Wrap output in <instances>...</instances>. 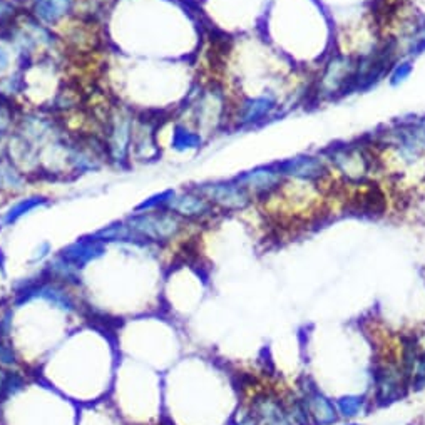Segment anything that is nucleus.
<instances>
[{"mask_svg": "<svg viewBox=\"0 0 425 425\" xmlns=\"http://www.w3.org/2000/svg\"><path fill=\"white\" fill-rule=\"evenodd\" d=\"M275 108V101L271 97H258V99L248 101L243 106L241 111V123H255L261 117L268 116L271 109Z\"/></svg>", "mask_w": 425, "mask_h": 425, "instance_id": "nucleus-13", "label": "nucleus"}, {"mask_svg": "<svg viewBox=\"0 0 425 425\" xmlns=\"http://www.w3.org/2000/svg\"><path fill=\"white\" fill-rule=\"evenodd\" d=\"M420 124H422V126H425V121H422V123H420Z\"/></svg>", "mask_w": 425, "mask_h": 425, "instance_id": "nucleus-20", "label": "nucleus"}, {"mask_svg": "<svg viewBox=\"0 0 425 425\" xmlns=\"http://www.w3.org/2000/svg\"><path fill=\"white\" fill-rule=\"evenodd\" d=\"M303 402L306 405L310 419L317 425H333L338 419V411L328 397L315 387L306 388Z\"/></svg>", "mask_w": 425, "mask_h": 425, "instance_id": "nucleus-6", "label": "nucleus"}, {"mask_svg": "<svg viewBox=\"0 0 425 425\" xmlns=\"http://www.w3.org/2000/svg\"><path fill=\"white\" fill-rule=\"evenodd\" d=\"M332 161L350 179H362L368 171L367 159L355 149H338V151L332 152Z\"/></svg>", "mask_w": 425, "mask_h": 425, "instance_id": "nucleus-11", "label": "nucleus"}, {"mask_svg": "<svg viewBox=\"0 0 425 425\" xmlns=\"http://www.w3.org/2000/svg\"><path fill=\"white\" fill-rule=\"evenodd\" d=\"M408 74H411V66H408V64L397 66L395 72H393V76H392V79H393V82H399V81H404V79H405V77H407V76H408Z\"/></svg>", "mask_w": 425, "mask_h": 425, "instance_id": "nucleus-17", "label": "nucleus"}, {"mask_svg": "<svg viewBox=\"0 0 425 425\" xmlns=\"http://www.w3.org/2000/svg\"><path fill=\"white\" fill-rule=\"evenodd\" d=\"M405 373L397 367L385 365L375 377V399L380 405H387L402 399L405 395Z\"/></svg>", "mask_w": 425, "mask_h": 425, "instance_id": "nucleus-4", "label": "nucleus"}, {"mask_svg": "<svg viewBox=\"0 0 425 425\" xmlns=\"http://www.w3.org/2000/svg\"><path fill=\"white\" fill-rule=\"evenodd\" d=\"M198 192L204 196L211 204H216V206L223 208V210H245L248 204H250V191L245 190L238 183L204 184V186L198 188Z\"/></svg>", "mask_w": 425, "mask_h": 425, "instance_id": "nucleus-2", "label": "nucleus"}, {"mask_svg": "<svg viewBox=\"0 0 425 425\" xmlns=\"http://www.w3.org/2000/svg\"><path fill=\"white\" fill-rule=\"evenodd\" d=\"M278 171H280L281 176H290V178L303 181H315L324 178L326 168L324 161H320L318 157L302 156L281 163L278 166Z\"/></svg>", "mask_w": 425, "mask_h": 425, "instance_id": "nucleus-7", "label": "nucleus"}, {"mask_svg": "<svg viewBox=\"0 0 425 425\" xmlns=\"http://www.w3.org/2000/svg\"><path fill=\"white\" fill-rule=\"evenodd\" d=\"M253 412L258 425H293L286 408L270 397L255 400Z\"/></svg>", "mask_w": 425, "mask_h": 425, "instance_id": "nucleus-9", "label": "nucleus"}, {"mask_svg": "<svg viewBox=\"0 0 425 425\" xmlns=\"http://www.w3.org/2000/svg\"><path fill=\"white\" fill-rule=\"evenodd\" d=\"M412 372H414V375H412V388L414 391H422V388H425V353L417 358V364Z\"/></svg>", "mask_w": 425, "mask_h": 425, "instance_id": "nucleus-16", "label": "nucleus"}, {"mask_svg": "<svg viewBox=\"0 0 425 425\" xmlns=\"http://www.w3.org/2000/svg\"><path fill=\"white\" fill-rule=\"evenodd\" d=\"M168 211L175 212L179 218L198 219L204 218L211 212V203L198 192H183V195H172L168 201Z\"/></svg>", "mask_w": 425, "mask_h": 425, "instance_id": "nucleus-5", "label": "nucleus"}, {"mask_svg": "<svg viewBox=\"0 0 425 425\" xmlns=\"http://www.w3.org/2000/svg\"><path fill=\"white\" fill-rule=\"evenodd\" d=\"M364 405H365L364 397L358 395L340 397V399L337 400V411L340 412V415L345 417V419H353V417L362 414Z\"/></svg>", "mask_w": 425, "mask_h": 425, "instance_id": "nucleus-14", "label": "nucleus"}, {"mask_svg": "<svg viewBox=\"0 0 425 425\" xmlns=\"http://www.w3.org/2000/svg\"><path fill=\"white\" fill-rule=\"evenodd\" d=\"M347 425H358V424H347Z\"/></svg>", "mask_w": 425, "mask_h": 425, "instance_id": "nucleus-21", "label": "nucleus"}, {"mask_svg": "<svg viewBox=\"0 0 425 425\" xmlns=\"http://www.w3.org/2000/svg\"><path fill=\"white\" fill-rule=\"evenodd\" d=\"M281 183V175L278 169L271 168H258L255 171L245 172L238 178V184L248 191H257L261 195H268L275 191Z\"/></svg>", "mask_w": 425, "mask_h": 425, "instance_id": "nucleus-8", "label": "nucleus"}, {"mask_svg": "<svg viewBox=\"0 0 425 425\" xmlns=\"http://www.w3.org/2000/svg\"><path fill=\"white\" fill-rule=\"evenodd\" d=\"M47 255H49V245H41V248H37V250L34 251L32 255V261H42Z\"/></svg>", "mask_w": 425, "mask_h": 425, "instance_id": "nucleus-18", "label": "nucleus"}, {"mask_svg": "<svg viewBox=\"0 0 425 425\" xmlns=\"http://www.w3.org/2000/svg\"><path fill=\"white\" fill-rule=\"evenodd\" d=\"M102 253H104V246L101 245L99 239H89V241L82 239V241L74 243L68 250L62 251L61 257L68 263H70L74 268L81 270L84 268L88 263L102 257Z\"/></svg>", "mask_w": 425, "mask_h": 425, "instance_id": "nucleus-10", "label": "nucleus"}, {"mask_svg": "<svg viewBox=\"0 0 425 425\" xmlns=\"http://www.w3.org/2000/svg\"><path fill=\"white\" fill-rule=\"evenodd\" d=\"M42 203V198H29V199H22L21 203L14 204V206L10 208L9 211L6 212V216H3V223L10 224L14 221H17L19 218L23 215H27L30 210H34L35 206H39V204Z\"/></svg>", "mask_w": 425, "mask_h": 425, "instance_id": "nucleus-15", "label": "nucleus"}, {"mask_svg": "<svg viewBox=\"0 0 425 425\" xmlns=\"http://www.w3.org/2000/svg\"><path fill=\"white\" fill-rule=\"evenodd\" d=\"M235 425H258V422L255 420V417H246V419L239 420V422L235 424Z\"/></svg>", "mask_w": 425, "mask_h": 425, "instance_id": "nucleus-19", "label": "nucleus"}, {"mask_svg": "<svg viewBox=\"0 0 425 425\" xmlns=\"http://www.w3.org/2000/svg\"><path fill=\"white\" fill-rule=\"evenodd\" d=\"M357 64L350 57H335L328 62L320 81L324 94H335L345 89L350 82H355Z\"/></svg>", "mask_w": 425, "mask_h": 425, "instance_id": "nucleus-3", "label": "nucleus"}, {"mask_svg": "<svg viewBox=\"0 0 425 425\" xmlns=\"http://www.w3.org/2000/svg\"><path fill=\"white\" fill-rule=\"evenodd\" d=\"M132 241L146 239V241H169L181 231V218L171 211L161 212H141L132 216L126 223Z\"/></svg>", "mask_w": 425, "mask_h": 425, "instance_id": "nucleus-1", "label": "nucleus"}, {"mask_svg": "<svg viewBox=\"0 0 425 425\" xmlns=\"http://www.w3.org/2000/svg\"><path fill=\"white\" fill-rule=\"evenodd\" d=\"M72 0H37L35 3V10L42 21L47 22H56L57 19L64 17L68 14Z\"/></svg>", "mask_w": 425, "mask_h": 425, "instance_id": "nucleus-12", "label": "nucleus"}]
</instances>
